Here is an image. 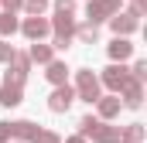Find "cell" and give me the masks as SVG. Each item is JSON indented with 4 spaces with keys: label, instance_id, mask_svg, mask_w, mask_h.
Instances as JSON below:
<instances>
[{
    "label": "cell",
    "instance_id": "3",
    "mask_svg": "<svg viewBox=\"0 0 147 143\" xmlns=\"http://www.w3.org/2000/svg\"><path fill=\"white\" fill-rule=\"evenodd\" d=\"M55 34H58V48L69 44V37H72V14H58L55 17Z\"/></svg>",
    "mask_w": 147,
    "mask_h": 143
},
{
    "label": "cell",
    "instance_id": "16",
    "mask_svg": "<svg viewBox=\"0 0 147 143\" xmlns=\"http://www.w3.org/2000/svg\"><path fill=\"white\" fill-rule=\"evenodd\" d=\"M10 58H14V48H10V44H3V41H0V61H10Z\"/></svg>",
    "mask_w": 147,
    "mask_h": 143
},
{
    "label": "cell",
    "instance_id": "14",
    "mask_svg": "<svg viewBox=\"0 0 147 143\" xmlns=\"http://www.w3.org/2000/svg\"><path fill=\"white\" fill-rule=\"evenodd\" d=\"M79 37H82V41H96V24L82 27V31H79Z\"/></svg>",
    "mask_w": 147,
    "mask_h": 143
},
{
    "label": "cell",
    "instance_id": "13",
    "mask_svg": "<svg viewBox=\"0 0 147 143\" xmlns=\"http://www.w3.org/2000/svg\"><path fill=\"white\" fill-rule=\"evenodd\" d=\"M110 55H113V58H127V55H130V44H127V41H113V44H110Z\"/></svg>",
    "mask_w": 147,
    "mask_h": 143
},
{
    "label": "cell",
    "instance_id": "15",
    "mask_svg": "<svg viewBox=\"0 0 147 143\" xmlns=\"http://www.w3.org/2000/svg\"><path fill=\"white\" fill-rule=\"evenodd\" d=\"M45 3H48V0H28V10H31V14H41V10H45Z\"/></svg>",
    "mask_w": 147,
    "mask_h": 143
},
{
    "label": "cell",
    "instance_id": "19",
    "mask_svg": "<svg viewBox=\"0 0 147 143\" xmlns=\"http://www.w3.org/2000/svg\"><path fill=\"white\" fill-rule=\"evenodd\" d=\"M34 143H58V136H51V133H41Z\"/></svg>",
    "mask_w": 147,
    "mask_h": 143
},
{
    "label": "cell",
    "instance_id": "4",
    "mask_svg": "<svg viewBox=\"0 0 147 143\" xmlns=\"http://www.w3.org/2000/svg\"><path fill=\"white\" fill-rule=\"evenodd\" d=\"M24 34L31 37V41L45 37V34H48V21H41V17H28V21H24Z\"/></svg>",
    "mask_w": 147,
    "mask_h": 143
},
{
    "label": "cell",
    "instance_id": "8",
    "mask_svg": "<svg viewBox=\"0 0 147 143\" xmlns=\"http://www.w3.org/2000/svg\"><path fill=\"white\" fill-rule=\"evenodd\" d=\"M106 85H110V89H123V85H127L123 68H106Z\"/></svg>",
    "mask_w": 147,
    "mask_h": 143
},
{
    "label": "cell",
    "instance_id": "6",
    "mask_svg": "<svg viewBox=\"0 0 147 143\" xmlns=\"http://www.w3.org/2000/svg\"><path fill=\"white\" fill-rule=\"evenodd\" d=\"M113 7H116V0H99V3H89V17H92V21H103L106 14H113Z\"/></svg>",
    "mask_w": 147,
    "mask_h": 143
},
{
    "label": "cell",
    "instance_id": "7",
    "mask_svg": "<svg viewBox=\"0 0 147 143\" xmlns=\"http://www.w3.org/2000/svg\"><path fill=\"white\" fill-rule=\"evenodd\" d=\"M48 78H51L55 85H62V82L69 78V68H65L62 61H48Z\"/></svg>",
    "mask_w": 147,
    "mask_h": 143
},
{
    "label": "cell",
    "instance_id": "11",
    "mask_svg": "<svg viewBox=\"0 0 147 143\" xmlns=\"http://www.w3.org/2000/svg\"><path fill=\"white\" fill-rule=\"evenodd\" d=\"M17 31V17L14 14H0V34H14Z\"/></svg>",
    "mask_w": 147,
    "mask_h": 143
},
{
    "label": "cell",
    "instance_id": "12",
    "mask_svg": "<svg viewBox=\"0 0 147 143\" xmlns=\"http://www.w3.org/2000/svg\"><path fill=\"white\" fill-rule=\"evenodd\" d=\"M99 112H103V116H116V112H120V99H103V102H99Z\"/></svg>",
    "mask_w": 147,
    "mask_h": 143
},
{
    "label": "cell",
    "instance_id": "20",
    "mask_svg": "<svg viewBox=\"0 0 147 143\" xmlns=\"http://www.w3.org/2000/svg\"><path fill=\"white\" fill-rule=\"evenodd\" d=\"M69 143H86V140H82V136H75V140H69Z\"/></svg>",
    "mask_w": 147,
    "mask_h": 143
},
{
    "label": "cell",
    "instance_id": "17",
    "mask_svg": "<svg viewBox=\"0 0 147 143\" xmlns=\"http://www.w3.org/2000/svg\"><path fill=\"white\" fill-rule=\"evenodd\" d=\"M0 3H3V7H7V14H14V10H17V7H24V0H0Z\"/></svg>",
    "mask_w": 147,
    "mask_h": 143
},
{
    "label": "cell",
    "instance_id": "1",
    "mask_svg": "<svg viewBox=\"0 0 147 143\" xmlns=\"http://www.w3.org/2000/svg\"><path fill=\"white\" fill-rule=\"evenodd\" d=\"M21 96H24V78L7 72L3 89H0V102H3V106H17V102H21Z\"/></svg>",
    "mask_w": 147,
    "mask_h": 143
},
{
    "label": "cell",
    "instance_id": "10",
    "mask_svg": "<svg viewBox=\"0 0 147 143\" xmlns=\"http://www.w3.org/2000/svg\"><path fill=\"white\" fill-rule=\"evenodd\" d=\"M31 58L41 61V65H48V61H51V48H48V44H34V48H31Z\"/></svg>",
    "mask_w": 147,
    "mask_h": 143
},
{
    "label": "cell",
    "instance_id": "2",
    "mask_svg": "<svg viewBox=\"0 0 147 143\" xmlns=\"http://www.w3.org/2000/svg\"><path fill=\"white\" fill-rule=\"evenodd\" d=\"M79 96L86 102H96L99 99V82L92 78V72H79Z\"/></svg>",
    "mask_w": 147,
    "mask_h": 143
},
{
    "label": "cell",
    "instance_id": "9",
    "mask_svg": "<svg viewBox=\"0 0 147 143\" xmlns=\"http://www.w3.org/2000/svg\"><path fill=\"white\" fill-rule=\"evenodd\" d=\"M137 27V21H134V14H123V17H116L113 21V31L120 34V31H134Z\"/></svg>",
    "mask_w": 147,
    "mask_h": 143
},
{
    "label": "cell",
    "instance_id": "5",
    "mask_svg": "<svg viewBox=\"0 0 147 143\" xmlns=\"http://www.w3.org/2000/svg\"><path fill=\"white\" fill-rule=\"evenodd\" d=\"M48 106L55 109V112H65V109L72 106V89H58V92L51 96V102H48Z\"/></svg>",
    "mask_w": 147,
    "mask_h": 143
},
{
    "label": "cell",
    "instance_id": "18",
    "mask_svg": "<svg viewBox=\"0 0 147 143\" xmlns=\"http://www.w3.org/2000/svg\"><path fill=\"white\" fill-rule=\"evenodd\" d=\"M10 140V123H0V143Z\"/></svg>",
    "mask_w": 147,
    "mask_h": 143
}]
</instances>
